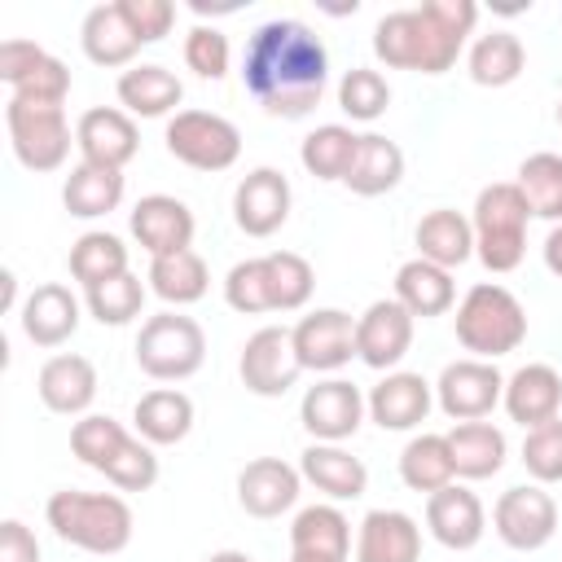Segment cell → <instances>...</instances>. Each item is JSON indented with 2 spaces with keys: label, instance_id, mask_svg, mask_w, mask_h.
<instances>
[{
  "label": "cell",
  "instance_id": "15",
  "mask_svg": "<svg viewBox=\"0 0 562 562\" xmlns=\"http://www.w3.org/2000/svg\"><path fill=\"white\" fill-rule=\"evenodd\" d=\"M408 347H413V316L404 303L378 299L356 316V356L369 369L391 373L408 356Z\"/></svg>",
  "mask_w": 562,
  "mask_h": 562
},
{
  "label": "cell",
  "instance_id": "5",
  "mask_svg": "<svg viewBox=\"0 0 562 562\" xmlns=\"http://www.w3.org/2000/svg\"><path fill=\"white\" fill-rule=\"evenodd\" d=\"M527 202L518 193L514 180H496V184H483L479 198H474V255L487 272H514L527 255Z\"/></svg>",
  "mask_w": 562,
  "mask_h": 562
},
{
  "label": "cell",
  "instance_id": "56",
  "mask_svg": "<svg viewBox=\"0 0 562 562\" xmlns=\"http://www.w3.org/2000/svg\"><path fill=\"white\" fill-rule=\"evenodd\" d=\"M558 123H562V105H558Z\"/></svg>",
  "mask_w": 562,
  "mask_h": 562
},
{
  "label": "cell",
  "instance_id": "22",
  "mask_svg": "<svg viewBox=\"0 0 562 562\" xmlns=\"http://www.w3.org/2000/svg\"><path fill=\"white\" fill-rule=\"evenodd\" d=\"M509 422H518L522 430H536L553 417H562V373L553 364H522L505 378V395H501Z\"/></svg>",
  "mask_w": 562,
  "mask_h": 562
},
{
  "label": "cell",
  "instance_id": "3",
  "mask_svg": "<svg viewBox=\"0 0 562 562\" xmlns=\"http://www.w3.org/2000/svg\"><path fill=\"white\" fill-rule=\"evenodd\" d=\"M44 518H48L57 540H66V544H75L83 553H97V558L123 553L132 544V531H136L132 505L123 496H114V492L61 487V492L48 496Z\"/></svg>",
  "mask_w": 562,
  "mask_h": 562
},
{
  "label": "cell",
  "instance_id": "37",
  "mask_svg": "<svg viewBox=\"0 0 562 562\" xmlns=\"http://www.w3.org/2000/svg\"><path fill=\"white\" fill-rule=\"evenodd\" d=\"M145 281L167 307H189V303H198L206 294L211 272H206V259L198 250H180V255L149 259V277Z\"/></svg>",
  "mask_w": 562,
  "mask_h": 562
},
{
  "label": "cell",
  "instance_id": "8",
  "mask_svg": "<svg viewBox=\"0 0 562 562\" xmlns=\"http://www.w3.org/2000/svg\"><path fill=\"white\" fill-rule=\"evenodd\" d=\"M167 154L193 171H228L241 154V132L215 110H180L167 119Z\"/></svg>",
  "mask_w": 562,
  "mask_h": 562
},
{
  "label": "cell",
  "instance_id": "4",
  "mask_svg": "<svg viewBox=\"0 0 562 562\" xmlns=\"http://www.w3.org/2000/svg\"><path fill=\"white\" fill-rule=\"evenodd\" d=\"M457 342L474 356V360H496L518 351V342L527 338V312L514 299V290L496 285V281H479L465 290V299L457 303Z\"/></svg>",
  "mask_w": 562,
  "mask_h": 562
},
{
  "label": "cell",
  "instance_id": "31",
  "mask_svg": "<svg viewBox=\"0 0 562 562\" xmlns=\"http://www.w3.org/2000/svg\"><path fill=\"white\" fill-rule=\"evenodd\" d=\"M400 180H404V149H400L391 136L364 132L360 145H356V158H351V171H347L342 184H347L356 198H382V193H391Z\"/></svg>",
  "mask_w": 562,
  "mask_h": 562
},
{
  "label": "cell",
  "instance_id": "35",
  "mask_svg": "<svg viewBox=\"0 0 562 562\" xmlns=\"http://www.w3.org/2000/svg\"><path fill=\"white\" fill-rule=\"evenodd\" d=\"M448 448H452V470H457V479H470V483L501 474L505 452H509L505 435H501L492 422H457V426L448 430Z\"/></svg>",
  "mask_w": 562,
  "mask_h": 562
},
{
  "label": "cell",
  "instance_id": "1",
  "mask_svg": "<svg viewBox=\"0 0 562 562\" xmlns=\"http://www.w3.org/2000/svg\"><path fill=\"white\" fill-rule=\"evenodd\" d=\"M246 92L272 119H307L329 83V53L321 35L299 18H272L255 26L241 57Z\"/></svg>",
  "mask_w": 562,
  "mask_h": 562
},
{
  "label": "cell",
  "instance_id": "54",
  "mask_svg": "<svg viewBox=\"0 0 562 562\" xmlns=\"http://www.w3.org/2000/svg\"><path fill=\"white\" fill-rule=\"evenodd\" d=\"M202 562H255V558L241 553V549H215V553H206Z\"/></svg>",
  "mask_w": 562,
  "mask_h": 562
},
{
  "label": "cell",
  "instance_id": "40",
  "mask_svg": "<svg viewBox=\"0 0 562 562\" xmlns=\"http://www.w3.org/2000/svg\"><path fill=\"white\" fill-rule=\"evenodd\" d=\"M66 263H70V277H75L83 290L132 272V268H127V246H123L114 233H97V228L83 233V237L70 246V259H66Z\"/></svg>",
  "mask_w": 562,
  "mask_h": 562
},
{
  "label": "cell",
  "instance_id": "36",
  "mask_svg": "<svg viewBox=\"0 0 562 562\" xmlns=\"http://www.w3.org/2000/svg\"><path fill=\"white\" fill-rule=\"evenodd\" d=\"M465 66H470V79L479 88H509L527 66V48L514 31H487L470 44Z\"/></svg>",
  "mask_w": 562,
  "mask_h": 562
},
{
  "label": "cell",
  "instance_id": "2",
  "mask_svg": "<svg viewBox=\"0 0 562 562\" xmlns=\"http://www.w3.org/2000/svg\"><path fill=\"white\" fill-rule=\"evenodd\" d=\"M474 22V0H426L417 9H395L373 26V57L391 70L443 75L457 66Z\"/></svg>",
  "mask_w": 562,
  "mask_h": 562
},
{
  "label": "cell",
  "instance_id": "27",
  "mask_svg": "<svg viewBox=\"0 0 562 562\" xmlns=\"http://www.w3.org/2000/svg\"><path fill=\"white\" fill-rule=\"evenodd\" d=\"M119 92V105L132 114V119H167V114H180L176 105L184 101V83L158 66V61H145V66H127L114 83Z\"/></svg>",
  "mask_w": 562,
  "mask_h": 562
},
{
  "label": "cell",
  "instance_id": "41",
  "mask_svg": "<svg viewBox=\"0 0 562 562\" xmlns=\"http://www.w3.org/2000/svg\"><path fill=\"white\" fill-rule=\"evenodd\" d=\"M518 193L531 215L562 224V154H531L518 162Z\"/></svg>",
  "mask_w": 562,
  "mask_h": 562
},
{
  "label": "cell",
  "instance_id": "6",
  "mask_svg": "<svg viewBox=\"0 0 562 562\" xmlns=\"http://www.w3.org/2000/svg\"><path fill=\"white\" fill-rule=\"evenodd\" d=\"M206 360V334L193 316L158 312L136 334V364L154 382H184Z\"/></svg>",
  "mask_w": 562,
  "mask_h": 562
},
{
  "label": "cell",
  "instance_id": "29",
  "mask_svg": "<svg viewBox=\"0 0 562 562\" xmlns=\"http://www.w3.org/2000/svg\"><path fill=\"white\" fill-rule=\"evenodd\" d=\"M417 259H430L439 268H461L474 255V224L452 211V206H435L417 220Z\"/></svg>",
  "mask_w": 562,
  "mask_h": 562
},
{
  "label": "cell",
  "instance_id": "55",
  "mask_svg": "<svg viewBox=\"0 0 562 562\" xmlns=\"http://www.w3.org/2000/svg\"><path fill=\"white\" fill-rule=\"evenodd\" d=\"M290 562H312V558H294V553H290Z\"/></svg>",
  "mask_w": 562,
  "mask_h": 562
},
{
  "label": "cell",
  "instance_id": "51",
  "mask_svg": "<svg viewBox=\"0 0 562 562\" xmlns=\"http://www.w3.org/2000/svg\"><path fill=\"white\" fill-rule=\"evenodd\" d=\"M0 562H40V540L26 522L18 518L0 522Z\"/></svg>",
  "mask_w": 562,
  "mask_h": 562
},
{
  "label": "cell",
  "instance_id": "45",
  "mask_svg": "<svg viewBox=\"0 0 562 562\" xmlns=\"http://www.w3.org/2000/svg\"><path fill=\"white\" fill-rule=\"evenodd\" d=\"M338 105H342V114L351 123H373L391 105V83L378 70H369V66H351L338 79Z\"/></svg>",
  "mask_w": 562,
  "mask_h": 562
},
{
  "label": "cell",
  "instance_id": "48",
  "mask_svg": "<svg viewBox=\"0 0 562 562\" xmlns=\"http://www.w3.org/2000/svg\"><path fill=\"white\" fill-rule=\"evenodd\" d=\"M522 465L527 474L544 487V483H562V417L527 430L522 439Z\"/></svg>",
  "mask_w": 562,
  "mask_h": 562
},
{
  "label": "cell",
  "instance_id": "46",
  "mask_svg": "<svg viewBox=\"0 0 562 562\" xmlns=\"http://www.w3.org/2000/svg\"><path fill=\"white\" fill-rule=\"evenodd\" d=\"M119 492H149L154 483H158V457H154V443H145L140 435H132L119 452H114V461L101 470Z\"/></svg>",
  "mask_w": 562,
  "mask_h": 562
},
{
  "label": "cell",
  "instance_id": "21",
  "mask_svg": "<svg viewBox=\"0 0 562 562\" xmlns=\"http://www.w3.org/2000/svg\"><path fill=\"white\" fill-rule=\"evenodd\" d=\"M35 391H40L44 408L57 417H88V408L97 400V369L88 356H75V351L48 356L40 364Z\"/></svg>",
  "mask_w": 562,
  "mask_h": 562
},
{
  "label": "cell",
  "instance_id": "28",
  "mask_svg": "<svg viewBox=\"0 0 562 562\" xmlns=\"http://www.w3.org/2000/svg\"><path fill=\"white\" fill-rule=\"evenodd\" d=\"M299 474H303V483H312L329 501H356L369 487L364 461L351 457L342 443H307L299 457Z\"/></svg>",
  "mask_w": 562,
  "mask_h": 562
},
{
  "label": "cell",
  "instance_id": "14",
  "mask_svg": "<svg viewBox=\"0 0 562 562\" xmlns=\"http://www.w3.org/2000/svg\"><path fill=\"white\" fill-rule=\"evenodd\" d=\"M294 356L303 373H338L356 356V321L342 307H316L294 329Z\"/></svg>",
  "mask_w": 562,
  "mask_h": 562
},
{
  "label": "cell",
  "instance_id": "33",
  "mask_svg": "<svg viewBox=\"0 0 562 562\" xmlns=\"http://www.w3.org/2000/svg\"><path fill=\"white\" fill-rule=\"evenodd\" d=\"M132 422H136V435L154 448H167V443H180L189 430H193V400L176 386H158V391H145L132 408Z\"/></svg>",
  "mask_w": 562,
  "mask_h": 562
},
{
  "label": "cell",
  "instance_id": "44",
  "mask_svg": "<svg viewBox=\"0 0 562 562\" xmlns=\"http://www.w3.org/2000/svg\"><path fill=\"white\" fill-rule=\"evenodd\" d=\"M83 303H88V312L101 321V325H132L136 316H140V307H145V285H140V277L136 272H123V277H114V281H101V285H92V290H83Z\"/></svg>",
  "mask_w": 562,
  "mask_h": 562
},
{
  "label": "cell",
  "instance_id": "50",
  "mask_svg": "<svg viewBox=\"0 0 562 562\" xmlns=\"http://www.w3.org/2000/svg\"><path fill=\"white\" fill-rule=\"evenodd\" d=\"M119 9H123L127 26H132V35L140 44H158L176 22V4L171 0H119Z\"/></svg>",
  "mask_w": 562,
  "mask_h": 562
},
{
  "label": "cell",
  "instance_id": "9",
  "mask_svg": "<svg viewBox=\"0 0 562 562\" xmlns=\"http://www.w3.org/2000/svg\"><path fill=\"white\" fill-rule=\"evenodd\" d=\"M0 79L13 97L35 105H61L70 97V70L61 57L44 53L35 40H4L0 44Z\"/></svg>",
  "mask_w": 562,
  "mask_h": 562
},
{
  "label": "cell",
  "instance_id": "20",
  "mask_svg": "<svg viewBox=\"0 0 562 562\" xmlns=\"http://www.w3.org/2000/svg\"><path fill=\"white\" fill-rule=\"evenodd\" d=\"M426 531H430L443 549H457V553L474 549V544L483 540V531H487L483 501H479L470 487H461V483H448V487L430 492V496H426Z\"/></svg>",
  "mask_w": 562,
  "mask_h": 562
},
{
  "label": "cell",
  "instance_id": "23",
  "mask_svg": "<svg viewBox=\"0 0 562 562\" xmlns=\"http://www.w3.org/2000/svg\"><path fill=\"white\" fill-rule=\"evenodd\" d=\"M369 417L382 426V430H413L426 422L430 404H435V386L422 378V373H408V369H391L373 391H369Z\"/></svg>",
  "mask_w": 562,
  "mask_h": 562
},
{
  "label": "cell",
  "instance_id": "26",
  "mask_svg": "<svg viewBox=\"0 0 562 562\" xmlns=\"http://www.w3.org/2000/svg\"><path fill=\"white\" fill-rule=\"evenodd\" d=\"M290 553L312 562H347L351 558V522L338 505H307L290 522Z\"/></svg>",
  "mask_w": 562,
  "mask_h": 562
},
{
  "label": "cell",
  "instance_id": "16",
  "mask_svg": "<svg viewBox=\"0 0 562 562\" xmlns=\"http://www.w3.org/2000/svg\"><path fill=\"white\" fill-rule=\"evenodd\" d=\"M75 145H79L83 162L123 171L136 158V149H140V132H136V119L127 110H119V105H92L75 123Z\"/></svg>",
  "mask_w": 562,
  "mask_h": 562
},
{
  "label": "cell",
  "instance_id": "47",
  "mask_svg": "<svg viewBox=\"0 0 562 562\" xmlns=\"http://www.w3.org/2000/svg\"><path fill=\"white\" fill-rule=\"evenodd\" d=\"M224 303L241 316H255V312H272L268 303V268H263V255L259 259H241L228 268L224 277Z\"/></svg>",
  "mask_w": 562,
  "mask_h": 562
},
{
  "label": "cell",
  "instance_id": "43",
  "mask_svg": "<svg viewBox=\"0 0 562 562\" xmlns=\"http://www.w3.org/2000/svg\"><path fill=\"white\" fill-rule=\"evenodd\" d=\"M132 435L123 430V422H114L110 413H88V417H79L75 426H70V452L88 465V470H105L110 461H114V452L127 443Z\"/></svg>",
  "mask_w": 562,
  "mask_h": 562
},
{
  "label": "cell",
  "instance_id": "53",
  "mask_svg": "<svg viewBox=\"0 0 562 562\" xmlns=\"http://www.w3.org/2000/svg\"><path fill=\"white\" fill-rule=\"evenodd\" d=\"M0 285H4V312H13V303H18V277L4 268L0 272Z\"/></svg>",
  "mask_w": 562,
  "mask_h": 562
},
{
  "label": "cell",
  "instance_id": "42",
  "mask_svg": "<svg viewBox=\"0 0 562 562\" xmlns=\"http://www.w3.org/2000/svg\"><path fill=\"white\" fill-rule=\"evenodd\" d=\"M263 268H268V303H272V312H299L312 299L316 272H312V263L303 255L272 250V255H263Z\"/></svg>",
  "mask_w": 562,
  "mask_h": 562
},
{
  "label": "cell",
  "instance_id": "10",
  "mask_svg": "<svg viewBox=\"0 0 562 562\" xmlns=\"http://www.w3.org/2000/svg\"><path fill=\"white\" fill-rule=\"evenodd\" d=\"M492 527H496L501 544H509L518 553H536L558 531V505L540 483H518V487L501 492V501L492 505Z\"/></svg>",
  "mask_w": 562,
  "mask_h": 562
},
{
  "label": "cell",
  "instance_id": "7",
  "mask_svg": "<svg viewBox=\"0 0 562 562\" xmlns=\"http://www.w3.org/2000/svg\"><path fill=\"white\" fill-rule=\"evenodd\" d=\"M4 127H9L13 158L26 171H40L44 176V171H57L70 158L75 132H70L61 105H35V101H22V97H9Z\"/></svg>",
  "mask_w": 562,
  "mask_h": 562
},
{
  "label": "cell",
  "instance_id": "38",
  "mask_svg": "<svg viewBox=\"0 0 562 562\" xmlns=\"http://www.w3.org/2000/svg\"><path fill=\"white\" fill-rule=\"evenodd\" d=\"M400 479L408 492H439L457 479L452 470V448H448V435H413L400 452Z\"/></svg>",
  "mask_w": 562,
  "mask_h": 562
},
{
  "label": "cell",
  "instance_id": "18",
  "mask_svg": "<svg viewBox=\"0 0 562 562\" xmlns=\"http://www.w3.org/2000/svg\"><path fill=\"white\" fill-rule=\"evenodd\" d=\"M132 237L136 246L149 255V259H162V255H180V250H193V211L171 198V193H149L132 206Z\"/></svg>",
  "mask_w": 562,
  "mask_h": 562
},
{
  "label": "cell",
  "instance_id": "34",
  "mask_svg": "<svg viewBox=\"0 0 562 562\" xmlns=\"http://www.w3.org/2000/svg\"><path fill=\"white\" fill-rule=\"evenodd\" d=\"M123 171L114 167H92V162H75L66 184H61V206L75 220H101L110 211H119L123 202Z\"/></svg>",
  "mask_w": 562,
  "mask_h": 562
},
{
  "label": "cell",
  "instance_id": "12",
  "mask_svg": "<svg viewBox=\"0 0 562 562\" xmlns=\"http://www.w3.org/2000/svg\"><path fill=\"white\" fill-rule=\"evenodd\" d=\"M505 395V378L492 360H452L443 364L439 382H435V404L452 417V422H483Z\"/></svg>",
  "mask_w": 562,
  "mask_h": 562
},
{
  "label": "cell",
  "instance_id": "32",
  "mask_svg": "<svg viewBox=\"0 0 562 562\" xmlns=\"http://www.w3.org/2000/svg\"><path fill=\"white\" fill-rule=\"evenodd\" d=\"M395 303L408 307V316L426 321V316H443L452 303H457V285H452V272L430 263V259H408L400 263L395 272Z\"/></svg>",
  "mask_w": 562,
  "mask_h": 562
},
{
  "label": "cell",
  "instance_id": "24",
  "mask_svg": "<svg viewBox=\"0 0 562 562\" xmlns=\"http://www.w3.org/2000/svg\"><path fill=\"white\" fill-rule=\"evenodd\" d=\"M18 321H22V334H26L35 347H61V342L75 338V329H79V299L70 294V285L44 281V285H35V290L22 299Z\"/></svg>",
  "mask_w": 562,
  "mask_h": 562
},
{
  "label": "cell",
  "instance_id": "17",
  "mask_svg": "<svg viewBox=\"0 0 562 562\" xmlns=\"http://www.w3.org/2000/svg\"><path fill=\"white\" fill-rule=\"evenodd\" d=\"M233 220L246 237H272L290 220V180L277 167H255L233 189Z\"/></svg>",
  "mask_w": 562,
  "mask_h": 562
},
{
  "label": "cell",
  "instance_id": "39",
  "mask_svg": "<svg viewBox=\"0 0 562 562\" xmlns=\"http://www.w3.org/2000/svg\"><path fill=\"white\" fill-rule=\"evenodd\" d=\"M356 145H360V136H356L347 123H321L316 132L303 136L299 162H303V171L316 176V180H347L351 158H356Z\"/></svg>",
  "mask_w": 562,
  "mask_h": 562
},
{
  "label": "cell",
  "instance_id": "19",
  "mask_svg": "<svg viewBox=\"0 0 562 562\" xmlns=\"http://www.w3.org/2000/svg\"><path fill=\"white\" fill-rule=\"evenodd\" d=\"M299 487H303V474L290 461H281V457H255L237 474V505L250 518H281L285 509H294Z\"/></svg>",
  "mask_w": 562,
  "mask_h": 562
},
{
  "label": "cell",
  "instance_id": "11",
  "mask_svg": "<svg viewBox=\"0 0 562 562\" xmlns=\"http://www.w3.org/2000/svg\"><path fill=\"white\" fill-rule=\"evenodd\" d=\"M237 373H241V386H246L250 395H263V400L285 395V391L299 382V373H303V364H299V356H294L290 329H285V325H263V329H255V334L246 338V347H241Z\"/></svg>",
  "mask_w": 562,
  "mask_h": 562
},
{
  "label": "cell",
  "instance_id": "30",
  "mask_svg": "<svg viewBox=\"0 0 562 562\" xmlns=\"http://www.w3.org/2000/svg\"><path fill=\"white\" fill-rule=\"evenodd\" d=\"M79 44H83V57L97 61V66H132V57L140 53V40L132 35L119 0L114 4H97L83 13V26H79Z\"/></svg>",
  "mask_w": 562,
  "mask_h": 562
},
{
  "label": "cell",
  "instance_id": "52",
  "mask_svg": "<svg viewBox=\"0 0 562 562\" xmlns=\"http://www.w3.org/2000/svg\"><path fill=\"white\" fill-rule=\"evenodd\" d=\"M544 268L553 277H562V224H553L549 237H544Z\"/></svg>",
  "mask_w": 562,
  "mask_h": 562
},
{
  "label": "cell",
  "instance_id": "13",
  "mask_svg": "<svg viewBox=\"0 0 562 562\" xmlns=\"http://www.w3.org/2000/svg\"><path fill=\"white\" fill-rule=\"evenodd\" d=\"M364 413H369V404H364L360 386L347 382V378H325V382L307 386L303 400H299V422L312 435V443H342V439H351L360 430Z\"/></svg>",
  "mask_w": 562,
  "mask_h": 562
},
{
  "label": "cell",
  "instance_id": "25",
  "mask_svg": "<svg viewBox=\"0 0 562 562\" xmlns=\"http://www.w3.org/2000/svg\"><path fill=\"white\" fill-rule=\"evenodd\" d=\"M356 562H422V527L404 509H369L356 531Z\"/></svg>",
  "mask_w": 562,
  "mask_h": 562
},
{
  "label": "cell",
  "instance_id": "49",
  "mask_svg": "<svg viewBox=\"0 0 562 562\" xmlns=\"http://www.w3.org/2000/svg\"><path fill=\"white\" fill-rule=\"evenodd\" d=\"M228 61H233V48H228V35L215 31V26H193L184 35V66L198 75V79H224L228 75Z\"/></svg>",
  "mask_w": 562,
  "mask_h": 562
}]
</instances>
